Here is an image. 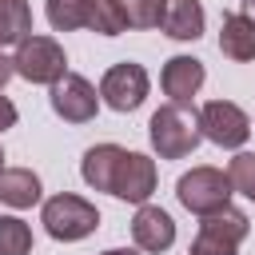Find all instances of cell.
<instances>
[{
	"instance_id": "obj_6",
	"label": "cell",
	"mask_w": 255,
	"mask_h": 255,
	"mask_svg": "<svg viewBox=\"0 0 255 255\" xmlns=\"http://www.w3.org/2000/svg\"><path fill=\"white\" fill-rule=\"evenodd\" d=\"M147 92H151V76H147V68L135 64V60H120V64H112V68L100 76V100H104L112 112H120V116L143 108Z\"/></svg>"
},
{
	"instance_id": "obj_3",
	"label": "cell",
	"mask_w": 255,
	"mask_h": 255,
	"mask_svg": "<svg viewBox=\"0 0 255 255\" xmlns=\"http://www.w3.org/2000/svg\"><path fill=\"white\" fill-rule=\"evenodd\" d=\"M231 195H235L231 175H227V171H219V167H207V163H199V167L183 171V175H179V183H175V199H179L191 215L223 211V207L231 203Z\"/></svg>"
},
{
	"instance_id": "obj_14",
	"label": "cell",
	"mask_w": 255,
	"mask_h": 255,
	"mask_svg": "<svg viewBox=\"0 0 255 255\" xmlns=\"http://www.w3.org/2000/svg\"><path fill=\"white\" fill-rule=\"evenodd\" d=\"M219 52L235 64L255 60V20L247 12H223L219 24Z\"/></svg>"
},
{
	"instance_id": "obj_12",
	"label": "cell",
	"mask_w": 255,
	"mask_h": 255,
	"mask_svg": "<svg viewBox=\"0 0 255 255\" xmlns=\"http://www.w3.org/2000/svg\"><path fill=\"white\" fill-rule=\"evenodd\" d=\"M124 155H128V147H120V143H96V147H88L84 159H80V175H84V183H88L92 191H108V195H112Z\"/></svg>"
},
{
	"instance_id": "obj_26",
	"label": "cell",
	"mask_w": 255,
	"mask_h": 255,
	"mask_svg": "<svg viewBox=\"0 0 255 255\" xmlns=\"http://www.w3.org/2000/svg\"><path fill=\"white\" fill-rule=\"evenodd\" d=\"M0 171H4V147H0Z\"/></svg>"
},
{
	"instance_id": "obj_7",
	"label": "cell",
	"mask_w": 255,
	"mask_h": 255,
	"mask_svg": "<svg viewBox=\"0 0 255 255\" xmlns=\"http://www.w3.org/2000/svg\"><path fill=\"white\" fill-rule=\"evenodd\" d=\"M48 104H52V112L64 124H92L96 112H100V88L88 76H80V72H64L52 84Z\"/></svg>"
},
{
	"instance_id": "obj_11",
	"label": "cell",
	"mask_w": 255,
	"mask_h": 255,
	"mask_svg": "<svg viewBox=\"0 0 255 255\" xmlns=\"http://www.w3.org/2000/svg\"><path fill=\"white\" fill-rule=\"evenodd\" d=\"M131 239L143 255H159L175 243V219L155 203H139V211L131 219Z\"/></svg>"
},
{
	"instance_id": "obj_8",
	"label": "cell",
	"mask_w": 255,
	"mask_h": 255,
	"mask_svg": "<svg viewBox=\"0 0 255 255\" xmlns=\"http://www.w3.org/2000/svg\"><path fill=\"white\" fill-rule=\"evenodd\" d=\"M199 131L203 139H211L215 147H227V151H239L251 135V116L231 104V100H207L199 108Z\"/></svg>"
},
{
	"instance_id": "obj_21",
	"label": "cell",
	"mask_w": 255,
	"mask_h": 255,
	"mask_svg": "<svg viewBox=\"0 0 255 255\" xmlns=\"http://www.w3.org/2000/svg\"><path fill=\"white\" fill-rule=\"evenodd\" d=\"M124 12H128V28H159L163 0H124Z\"/></svg>"
},
{
	"instance_id": "obj_17",
	"label": "cell",
	"mask_w": 255,
	"mask_h": 255,
	"mask_svg": "<svg viewBox=\"0 0 255 255\" xmlns=\"http://www.w3.org/2000/svg\"><path fill=\"white\" fill-rule=\"evenodd\" d=\"M88 28L96 36H120V32H128L124 0H92L88 4Z\"/></svg>"
},
{
	"instance_id": "obj_15",
	"label": "cell",
	"mask_w": 255,
	"mask_h": 255,
	"mask_svg": "<svg viewBox=\"0 0 255 255\" xmlns=\"http://www.w3.org/2000/svg\"><path fill=\"white\" fill-rule=\"evenodd\" d=\"M44 199V187H40V175L32 167H4L0 171V203L12 207V211H28Z\"/></svg>"
},
{
	"instance_id": "obj_9",
	"label": "cell",
	"mask_w": 255,
	"mask_h": 255,
	"mask_svg": "<svg viewBox=\"0 0 255 255\" xmlns=\"http://www.w3.org/2000/svg\"><path fill=\"white\" fill-rule=\"evenodd\" d=\"M155 183H159L155 159H151V155H143V151H128V155H124V163H120V175H116L112 195H116V199H124V203H135V207H139V203H147V199H151Z\"/></svg>"
},
{
	"instance_id": "obj_1",
	"label": "cell",
	"mask_w": 255,
	"mask_h": 255,
	"mask_svg": "<svg viewBox=\"0 0 255 255\" xmlns=\"http://www.w3.org/2000/svg\"><path fill=\"white\" fill-rule=\"evenodd\" d=\"M147 139H151V151L159 159H187L203 131H199V112L183 108V104H163L151 112L147 120Z\"/></svg>"
},
{
	"instance_id": "obj_4",
	"label": "cell",
	"mask_w": 255,
	"mask_h": 255,
	"mask_svg": "<svg viewBox=\"0 0 255 255\" xmlns=\"http://www.w3.org/2000/svg\"><path fill=\"white\" fill-rule=\"evenodd\" d=\"M12 64H16V76L28 80V84H56L64 72H68V56L60 48L56 36H24L12 52Z\"/></svg>"
},
{
	"instance_id": "obj_2",
	"label": "cell",
	"mask_w": 255,
	"mask_h": 255,
	"mask_svg": "<svg viewBox=\"0 0 255 255\" xmlns=\"http://www.w3.org/2000/svg\"><path fill=\"white\" fill-rule=\"evenodd\" d=\"M40 223H44V231H48L56 243H80V239H88V235L100 227V211H96V203H88L84 195L60 191V195L44 199Z\"/></svg>"
},
{
	"instance_id": "obj_20",
	"label": "cell",
	"mask_w": 255,
	"mask_h": 255,
	"mask_svg": "<svg viewBox=\"0 0 255 255\" xmlns=\"http://www.w3.org/2000/svg\"><path fill=\"white\" fill-rule=\"evenodd\" d=\"M227 175H231V187L243 195V199H251L255 203V151H235L231 155V163H227Z\"/></svg>"
},
{
	"instance_id": "obj_24",
	"label": "cell",
	"mask_w": 255,
	"mask_h": 255,
	"mask_svg": "<svg viewBox=\"0 0 255 255\" xmlns=\"http://www.w3.org/2000/svg\"><path fill=\"white\" fill-rule=\"evenodd\" d=\"M100 255H143L139 247H108V251H100Z\"/></svg>"
},
{
	"instance_id": "obj_5",
	"label": "cell",
	"mask_w": 255,
	"mask_h": 255,
	"mask_svg": "<svg viewBox=\"0 0 255 255\" xmlns=\"http://www.w3.org/2000/svg\"><path fill=\"white\" fill-rule=\"evenodd\" d=\"M251 219L239 207H223L211 215H199V231L191 239V255H239V243L247 239Z\"/></svg>"
},
{
	"instance_id": "obj_23",
	"label": "cell",
	"mask_w": 255,
	"mask_h": 255,
	"mask_svg": "<svg viewBox=\"0 0 255 255\" xmlns=\"http://www.w3.org/2000/svg\"><path fill=\"white\" fill-rule=\"evenodd\" d=\"M12 76H16V64H12V56L0 52V92H4V84H8Z\"/></svg>"
},
{
	"instance_id": "obj_18",
	"label": "cell",
	"mask_w": 255,
	"mask_h": 255,
	"mask_svg": "<svg viewBox=\"0 0 255 255\" xmlns=\"http://www.w3.org/2000/svg\"><path fill=\"white\" fill-rule=\"evenodd\" d=\"M88 4L92 0H48L44 12L56 32H76V28H88Z\"/></svg>"
},
{
	"instance_id": "obj_25",
	"label": "cell",
	"mask_w": 255,
	"mask_h": 255,
	"mask_svg": "<svg viewBox=\"0 0 255 255\" xmlns=\"http://www.w3.org/2000/svg\"><path fill=\"white\" fill-rule=\"evenodd\" d=\"M243 12H247V16L255 20V0H243Z\"/></svg>"
},
{
	"instance_id": "obj_13",
	"label": "cell",
	"mask_w": 255,
	"mask_h": 255,
	"mask_svg": "<svg viewBox=\"0 0 255 255\" xmlns=\"http://www.w3.org/2000/svg\"><path fill=\"white\" fill-rule=\"evenodd\" d=\"M207 28V12L199 0H163L159 12V32L171 40H199Z\"/></svg>"
},
{
	"instance_id": "obj_19",
	"label": "cell",
	"mask_w": 255,
	"mask_h": 255,
	"mask_svg": "<svg viewBox=\"0 0 255 255\" xmlns=\"http://www.w3.org/2000/svg\"><path fill=\"white\" fill-rule=\"evenodd\" d=\"M0 255H32V227L20 215H0Z\"/></svg>"
},
{
	"instance_id": "obj_22",
	"label": "cell",
	"mask_w": 255,
	"mask_h": 255,
	"mask_svg": "<svg viewBox=\"0 0 255 255\" xmlns=\"http://www.w3.org/2000/svg\"><path fill=\"white\" fill-rule=\"evenodd\" d=\"M16 120H20V112H16V104L0 92V131H8V128H16Z\"/></svg>"
},
{
	"instance_id": "obj_16",
	"label": "cell",
	"mask_w": 255,
	"mask_h": 255,
	"mask_svg": "<svg viewBox=\"0 0 255 255\" xmlns=\"http://www.w3.org/2000/svg\"><path fill=\"white\" fill-rule=\"evenodd\" d=\"M32 36V4L28 0H0V48L20 44Z\"/></svg>"
},
{
	"instance_id": "obj_10",
	"label": "cell",
	"mask_w": 255,
	"mask_h": 255,
	"mask_svg": "<svg viewBox=\"0 0 255 255\" xmlns=\"http://www.w3.org/2000/svg\"><path fill=\"white\" fill-rule=\"evenodd\" d=\"M203 80H207V68L195 56H171L163 64V72H159V88H163L167 104H183V108H191V100L199 96Z\"/></svg>"
}]
</instances>
